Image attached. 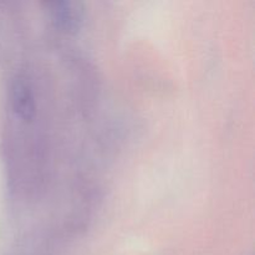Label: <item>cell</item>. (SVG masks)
I'll use <instances>...</instances> for the list:
<instances>
[{
	"label": "cell",
	"mask_w": 255,
	"mask_h": 255,
	"mask_svg": "<svg viewBox=\"0 0 255 255\" xmlns=\"http://www.w3.org/2000/svg\"><path fill=\"white\" fill-rule=\"evenodd\" d=\"M51 21L62 31L75 34L84 21V6L77 1H54L46 4Z\"/></svg>",
	"instance_id": "obj_1"
},
{
	"label": "cell",
	"mask_w": 255,
	"mask_h": 255,
	"mask_svg": "<svg viewBox=\"0 0 255 255\" xmlns=\"http://www.w3.org/2000/svg\"><path fill=\"white\" fill-rule=\"evenodd\" d=\"M12 111L24 121H31L35 115V100L29 82L22 76L15 77L10 87Z\"/></svg>",
	"instance_id": "obj_2"
}]
</instances>
